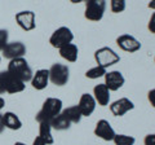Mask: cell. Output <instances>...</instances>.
Instances as JSON below:
<instances>
[{"label": "cell", "instance_id": "1", "mask_svg": "<svg viewBox=\"0 0 155 145\" xmlns=\"http://www.w3.org/2000/svg\"><path fill=\"white\" fill-rule=\"evenodd\" d=\"M61 113H62V101L56 97H48L43 103L40 112L36 114L35 119L39 123H43V122L51 123Z\"/></svg>", "mask_w": 155, "mask_h": 145}, {"label": "cell", "instance_id": "2", "mask_svg": "<svg viewBox=\"0 0 155 145\" xmlns=\"http://www.w3.org/2000/svg\"><path fill=\"white\" fill-rule=\"evenodd\" d=\"M8 71L11 72V74H13L16 78H18L19 80H22L23 83L31 82L32 75H34L31 67L28 66L27 61L23 59V57L11 60V62L8 64Z\"/></svg>", "mask_w": 155, "mask_h": 145}, {"label": "cell", "instance_id": "3", "mask_svg": "<svg viewBox=\"0 0 155 145\" xmlns=\"http://www.w3.org/2000/svg\"><path fill=\"white\" fill-rule=\"evenodd\" d=\"M94 60L98 66L107 69L109 66L118 64L120 61V56L114 49H111L110 47H102L94 52Z\"/></svg>", "mask_w": 155, "mask_h": 145}, {"label": "cell", "instance_id": "4", "mask_svg": "<svg viewBox=\"0 0 155 145\" xmlns=\"http://www.w3.org/2000/svg\"><path fill=\"white\" fill-rule=\"evenodd\" d=\"M106 0H88L85 2V12L84 17L89 21H101L105 14Z\"/></svg>", "mask_w": 155, "mask_h": 145}, {"label": "cell", "instance_id": "5", "mask_svg": "<svg viewBox=\"0 0 155 145\" xmlns=\"http://www.w3.org/2000/svg\"><path fill=\"white\" fill-rule=\"evenodd\" d=\"M0 83L3 84L5 92L8 93H18L22 92L25 89L26 84L23 83L22 80H19L18 78H16L13 74H11L8 70L5 71H0Z\"/></svg>", "mask_w": 155, "mask_h": 145}, {"label": "cell", "instance_id": "6", "mask_svg": "<svg viewBox=\"0 0 155 145\" xmlns=\"http://www.w3.org/2000/svg\"><path fill=\"white\" fill-rule=\"evenodd\" d=\"M49 71V80L56 86H65L70 78V69L64 64H53Z\"/></svg>", "mask_w": 155, "mask_h": 145}, {"label": "cell", "instance_id": "7", "mask_svg": "<svg viewBox=\"0 0 155 145\" xmlns=\"http://www.w3.org/2000/svg\"><path fill=\"white\" fill-rule=\"evenodd\" d=\"M72 39H74V34H72V31L70 30L69 27L62 26L60 29H57V30L52 34L49 43H51L52 47L60 49L61 47H64L66 44H69V43H71Z\"/></svg>", "mask_w": 155, "mask_h": 145}, {"label": "cell", "instance_id": "8", "mask_svg": "<svg viewBox=\"0 0 155 145\" xmlns=\"http://www.w3.org/2000/svg\"><path fill=\"white\" fill-rule=\"evenodd\" d=\"M16 22L25 31H31L36 27L35 13L32 11H22L16 14Z\"/></svg>", "mask_w": 155, "mask_h": 145}, {"label": "cell", "instance_id": "9", "mask_svg": "<svg viewBox=\"0 0 155 145\" xmlns=\"http://www.w3.org/2000/svg\"><path fill=\"white\" fill-rule=\"evenodd\" d=\"M116 44H118V47L120 49L129 52V53H133V52H137V51L141 49V43H140V40H137L132 35H128V34L118 36Z\"/></svg>", "mask_w": 155, "mask_h": 145}, {"label": "cell", "instance_id": "10", "mask_svg": "<svg viewBox=\"0 0 155 145\" xmlns=\"http://www.w3.org/2000/svg\"><path fill=\"white\" fill-rule=\"evenodd\" d=\"M3 56L8 60H14V59H19L26 55V46L22 42H12L8 43L7 47L2 51Z\"/></svg>", "mask_w": 155, "mask_h": 145}, {"label": "cell", "instance_id": "11", "mask_svg": "<svg viewBox=\"0 0 155 145\" xmlns=\"http://www.w3.org/2000/svg\"><path fill=\"white\" fill-rule=\"evenodd\" d=\"M94 135L97 137L105 140V141H113L116 133L114 131V128L111 127V124L109 123V120L100 119L98 122H97V124H96Z\"/></svg>", "mask_w": 155, "mask_h": 145}, {"label": "cell", "instance_id": "12", "mask_svg": "<svg viewBox=\"0 0 155 145\" xmlns=\"http://www.w3.org/2000/svg\"><path fill=\"white\" fill-rule=\"evenodd\" d=\"M133 109H134V104L127 97H122L116 100L110 105V112L115 117H123L125 113H128L129 110H133Z\"/></svg>", "mask_w": 155, "mask_h": 145}, {"label": "cell", "instance_id": "13", "mask_svg": "<svg viewBox=\"0 0 155 145\" xmlns=\"http://www.w3.org/2000/svg\"><path fill=\"white\" fill-rule=\"evenodd\" d=\"M124 82H125V79H124L123 74L118 70H113V71H109L105 74V84L110 91L120 89L123 87Z\"/></svg>", "mask_w": 155, "mask_h": 145}, {"label": "cell", "instance_id": "14", "mask_svg": "<svg viewBox=\"0 0 155 145\" xmlns=\"http://www.w3.org/2000/svg\"><path fill=\"white\" fill-rule=\"evenodd\" d=\"M96 104L97 103H96L93 96L89 93H83L79 100V104H78V108H79L83 117H89V115H92V113L94 112Z\"/></svg>", "mask_w": 155, "mask_h": 145}, {"label": "cell", "instance_id": "15", "mask_svg": "<svg viewBox=\"0 0 155 145\" xmlns=\"http://www.w3.org/2000/svg\"><path fill=\"white\" fill-rule=\"evenodd\" d=\"M110 92L111 91L106 87L105 83L97 84L93 88V97L96 100V103H98L101 106H106L110 103Z\"/></svg>", "mask_w": 155, "mask_h": 145}, {"label": "cell", "instance_id": "16", "mask_svg": "<svg viewBox=\"0 0 155 145\" xmlns=\"http://www.w3.org/2000/svg\"><path fill=\"white\" fill-rule=\"evenodd\" d=\"M48 82H49V71L47 69H40L32 75L31 86L35 89L41 91L48 86Z\"/></svg>", "mask_w": 155, "mask_h": 145}, {"label": "cell", "instance_id": "17", "mask_svg": "<svg viewBox=\"0 0 155 145\" xmlns=\"http://www.w3.org/2000/svg\"><path fill=\"white\" fill-rule=\"evenodd\" d=\"M60 55L62 59H65L66 61L69 62H75L78 60V55H79V49H78V47L75 44H72V43H69V44H66L64 47L60 48Z\"/></svg>", "mask_w": 155, "mask_h": 145}, {"label": "cell", "instance_id": "18", "mask_svg": "<svg viewBox=\"0 0 155 145\" xmlns=\"http://www.w3.org/2000/svg\"><path fill=\"white\" fill-rule=\"evenodd\" d=\"M3 120H4V126L9 130H13V131H17V130L22 127L21 119L12 112H7L5 114H3Z\"/></svg>", "mask_w": 155, "mask_h": 145}, {"label": "cell", "instance_id": "19", "mask_svg": "<svg viewBox=\"0 0 155 145\" xmlns=\"http://www.w3.org/2000/svg\"><path fill=\"white\" fill-rule=\"evenodd\" d=\"M39 137H41L43 140L45 141L47 145H52L54 143V139L52 136V127H51V123H47V122H43V123H39Z\"/></svg>", "mask_w": 155, "mask_h": 145}, {"label": "cell", "instance_id": "20", "mask_svg": "<svg viewBox=\"0 0 155 145\" xmlns=\"http://www.w3.org/2000/svg\"><path fill=\"white\" fill-rule=\"evenodd\" d=\"M70 126H71V122L62 113L60 115H57V117L51 122V127L57 130V131H65V130H69Z\"/></svg>", "mask_w": 155, "mask_h": 145}, {"label": "cell", "instance_id": "21", "mask_svg": "<svg viewBox=\"0 0 155 145\" xmlns=\"http://www.w3.org/2000/svg\"><path fill=\"white\" fill-rule=\"evenodd\" d=\"M62 114H64L71 123H79L81 120V117H83L81 113H80V110H79V108H78V105L70 106V108L62 110Z\"/></svg>", "mask_w": 155, "mask_h": 145}, {"label": "cell", "instance_id": "22", "mask_svg": "<svg viewBox=\"0 0 155 145\" xmlns=\"http://www.w3.org/2000/svg\"><path fill=\"white\" fill-rule=\"evenodd\" d=\"M106 69L105 67H102V66H94V67H92V69H89L88 71L85 72V76L88 79H98V78H101V76H105V74H106Z\"/></svg>", "mask_w": 155, "mask_h": 145}, {"label": "cell", "instance_id": "23", "mask_svg": "<svg viewBox=\"0 0 155 145\" xmlns=\"http://www.w3.org/2000/svg\"><path fill=\"white\" fill-rule=\"evenodd\" d=\"M113 141L115 143V145H134L136 139L129 135H115Z\"/></svg>", "mask_w": 155, "mask_h": 145}, {"label": "cell", "instance_id": "24", "mask_svg": "<svg viewBox=\"0 0 155 145\" xmlns=\"http://www.w3.org/2000/svg\"><path fill=\"white\" fill-rule=\"evenodd\" d=\"M111 4V12L114 13H122L125 9V0H110Z\"/></svg>", "mask_w": 155, "mask_h": 145}, {"label": "cell", "instance_id": "25", "mask_svg": "<svg viewBox=\"0 0 155 145\" xmlns=\"http://www.w3.org/2000/svg\"><path fill=\"white\" fill-rule=\"evenodd\" d=\"M8 38H9L8 30L0 29V51H3L4 48L7 47V44H8Z\"/></svg>", "mask_w": 155, "mask_h": 145}, {"label": "cell", "instance_id": "26", "mask_svg": "<svg viewBox=\"0 0 155 145\" xmlns=\"http://www.w3.org/2000/svg\"><path fill=\"white\" fill-rule=\"evenodd\" d=\"M143 145H155V133H149L143 139Z\"/></svg>", "mask_w": 155, "mask_h": 145}, {"label": "cell", "instance_id": "27", "mask_svg": "<svg viewBox=\"0 0 155 145\" xmlns=\"http://www.w3.org/2000/svg\"><path fill=\"white\" fill-rule=\"evenodd\" d=\"M147 29L150 30V32L155 34V12L151 14V17H150V21L147 23Z\"/></svg>", "mask_w": 155, "mask_h": 145}, {"label": "cell", "instance_id": "28", "mask_svg": "<svg viewBox=\"0 0 155 145\" xmlns=\"http://www.w3.org/2000/svg\"><path fill=\"white\" fill-rule=\"evenodd\" d=\"M147 99H149V103L151 104L153 108H155V88L149 91V93H147Z\"/></svg>", "mask_w": 155, "mask_h": 145}, {"label": "cell", "instance_id": "29", "mask_svg": "<svg viewBox=\"0 0 155 145\" xmlns=\"http://www.w3.org/2000/svg\"><path fill=\"white\" fill-rule=\"evenodd\" d=\"M32 145H47V144H45V141H44V140H43L41 137H39V136H38L35 140H34Z\"/></svg>", "mask_w": 155, "mask_h": 145}, {"label": "cell", "instance_id": "30", "mask_svg": "<svg viewBox=\"0 0 155 145\" xmlns=\"http://www.w3.org/2000/svg\"><path fill=\"white\" fill-rule=\"evenodd\" d=\"M5 126H4V120H3V114H0V133L4 131Z\"/></svg>", "mask_w": 155, "mask_h": 145}, {"label": "cell", "instance_id": "31", "mask_svg": "<svg viewBox=\"0 0 155 145\" xmlns=\"http://www.w3.org/2000/svg\"><path fill=\"white\" fill-rule=\"evenodd\" d=\"M147 7L150 9H154V11H155V0H150V3L147 4Z\"/></svg>", "mask_w": 155, "mask_h": 145}, {"label": "cell", "instance_id": "32", "mask_svg": "<svg viewBox=\"0 0 155 145\" xmlns=\"http://www.w3.org/2000/svg\"><path fill=\"white\" fill-rule=\"evenodd\" d=\"M4 105H5V101H4L3 97H0V110H2L4 108Z\"/></svg>", "mask_w": 155, "mask_h": 145}, {"label": "cell", "instance_id": "33", "mask_svg": "<svg viewBox=\"0 0 155 145\" xmlns=\"http://www.w3.org/2000/svg\"><path fill=\"white\" fill-rule=\"evenodd\" d=\"M4 92H5V89H4V87H3V84H2V83H0V95H2V93H4Z\"/></svg>", "mask_w": 155, "mask_h": 145}, {"label": "cell", "instance_id": "34", "mask_svg": "<svg viewBox=\"0 0 155 145\" xmlns=\"http://www.w3.org/2000/svg\"><path fill=\"white\" fill-rule=\"evenodd\" d=\"M71 3H74V4H79V3H81V2H84V0H70Z\"/></svg>", "mask_w": 155, "mask_h": 145}, {"label": "cell", "instance_id": "35", "mask_svg": "<svg viewBox=\"0 0 155 145\" xmlns=\"http://www.w3.org/2000/svg\"><path fill=\"white\" fill-rule=\"evenodd\" d=\"M14 145H26L25 143H21V141H17V143H14Z\"/></svg>", "mask_w": 155, "mask_h": 145}, {"label": "cell", "instance_id": "36", "mask_svg": "<svg viewBox=\"0 0 155 145\" xmlns=\"http://www.w3.org/2000/svg\"><path fill=\"white\" fill-rule=\"evenodd\" d=\"M84 2H88V0H84Z\"/></svg>", "mask_w": 155, "mask_h": 145}, {"label": "cell", "instance_id": "37", "mask_svg": "<svg viewBox=\"0 0 155 145\" xmlns=\"http://www.w3.org/2000/svg\"><path fill=\"white\" fill-rule=\"evenodd\" d=\"M0 61H2V59H0Z\"/></svg>", "mask_w": 155, "mask_h": 145}, {"label": "cell", "instance_id": "38", "mask_svg": "<svg viewBox=\"0 0 155 145\" xmlns=\"http://www.w3.org/2000/svg\"><path fill=\"white\" fill-rule=\"evenodd\" d=\"M154 60H155V59H154Z\"/></svg>", "mask_w": 155, "mask_h": 145}]
</instances>
